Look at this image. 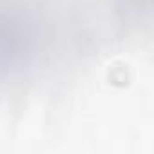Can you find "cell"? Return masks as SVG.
Wrapping results in <instances>:
<instances>
[{
    "label": "cell",
    "mask_w": 154,
    "mask_h": 154,
    "mask_svg": "<svg viewBox=\"0 0 154 154\" xmlns=\"http://www.w3.org/2000/svg\"><path fill=\"white\" fill-rule=\"evenodd\" d=\"M11 18H0V69H6L11 65L17 54H20L22 47V35L17 31L18 27L15 26Z\"/></svg>",
    "instance_id": "6da1fadb"
}]
</instances>
